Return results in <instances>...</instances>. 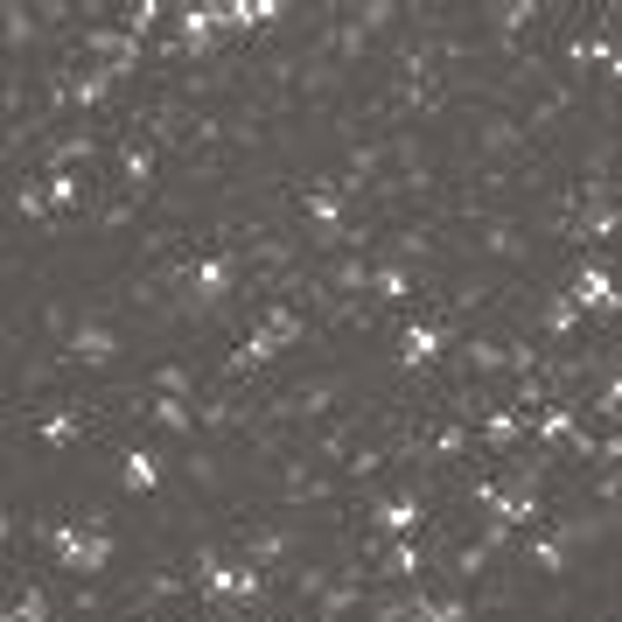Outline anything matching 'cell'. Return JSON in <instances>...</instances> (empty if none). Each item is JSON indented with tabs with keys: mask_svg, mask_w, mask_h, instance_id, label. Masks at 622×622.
Masks as SVG:
<instances>
[{
	"mask_svg": "<svg viewBox=\"0 0 622 622\" xmlns=\"http://www.w3.org/2000/svg\"><path fill=\"white\" fill-rule=\"evenodd\" d=\"M518 427H524L518 412H489V420H483V441H489V448H511V441H518Z\"/></svg>",
	"mask_w": 622,
	"mask_h": 622,
	"instance_id": "30bf717a",
	"label": "cell"
},
{
	"mask_svg": "<svg viewBox=\"0 0 622 622\" xmlns=\"http://www.w3.org/2000/svg\"><path fill=\"white\" fill-rule=\"evenodd\" d=\"M483 252H497V259H518L524 252V238H518V224H489V231H483Z\"/></svg>",
	"mask_w": 622,
	"mask_h": 622,
	"instance_id": "9c48e42d",
	"label": "cell"
},
{
	"mask_svg": "<svg viewBox=\"0 0 622 622\" xmlns=\"http://www.w3.org/2000/svg\"><path fill=\"white\" fill-rule=\"evenodd\" d=\"M70 357H78V364H112V357H120V336H112L105 315H91V323L70 329Z\"/></svg>",
	"mask_w": 622,
	"mask_h": 622,
	"instance_id": "6da1fadb",
	"label": "cell"
},
{
	"mask_svg": "<svg viewBox=\"0 0 622 622\" xmlns=\"http://www.w3.org/2000/svg\"><path fill=\"white\" fill-rule=\"evenodd\" d=\"M574 301H580V315H615L622 308V294H615V280H609V259L601 267H580V280H574Z\"/></svg>",
	"mask_w": 622,
	"mask_h": 622,
	"instance_id": "7a4b0ae2",
	"label": "cell"
},
{
	"mask_svg": "<svg viewBox=\"0 0 622 622\" xmlns=\"http://www.w3.org/2000/svg\"><path fill=\"white\" fill-rule=\"evenodd\" d=\"M567 559H574V545H567V539H559V532L532 545V567H539V574H567Z\"/></svg>",
	"mask_w": 622,
	"mask_h": 622,
	"instance_id": "52a82bcc",
	"label": "cell"
},
{
	"mask_svg": "<svg viewBox=\"0 0 622 622\" xmlns=\"http://www.w3.org/2000/svg\"><path fill=\"white\" fill-rule=\"evenodd\" d=\"M78 427H84V420H78V412H70V406L43 412V441H49V448H70V441H78Z\"/></svg>",
	"mask_w": 622,
	"mask_h": 622,
	"instance_id": "ba28073f",
	"label": "cell"
},
{
	"mask_svg": "<svg viewBox=\"0 0 622 622\" xmlns=\"http://www.w3.org/2000/svg\"><path fill=\"white\" fill-rule=\"evenodd\" d=\"M161 455H147V448H134V455H126V489H134V497H147V489H161Z\"/></svg>",
	"mask_w": 622,
	"mask_h": 622,
	"instance_id": "5b68a950",
	"label": "cell"
},
{
	"mask_svg": "<svg viewBox=\"0 0 622 622\" xmlns=\"http://www.w3.org/2000/svg\"><path fill=\"white\" fill-rule=\"evenodd\" d=\"M539 323H545V336H574V329H580V301H574V294H553Z\"/></svg>",
	"mask_w": 622,
	"mask_h": 622,
	"instance_id": "8992f818",
	"label": "cell"
},
{
	"mask_svg": "<svg viewBox=\"0 0 622 622\" xmlns=\"http://www.w3.org/2000/svg\"><path fill=\"white\" fill-rule=\"evenodd\" d=\"M441 343H448V336H441V329H427V323H412V329H406V343H399V364H406V371H420V364H427V357H441Z\"/></svg>",
	"mask_w": 622,
	"mask_h": 622,
	"instance_id": "277c9868",
	"label": "cell"
},
{
	"mask_svg": "<svg viewBox=\"0 0 622 622\" xmlns=\"http://www.w3.org/2000/svg\"><path fill=\"white\" fill-rule=\"evenodd\" d=\"M476 147H483L489 161H518V155H524V126H518V120H483Z\"/></svg>",
	"mask_w": 622,
	"mask_h": 622,
	"instance_id": "3957f363",
	"label": "cell"
},
{
	"mask_svg": "<svg viewBox=\"0 0 622 622\" xmlns=\"http://www.w3.org/2000/svg\"><path fill=\"white\" fill-rule=\"evenodd\" d=\"M155 420L168 433H190V406H182V399H155Z\"/></svg>",
	"mask_w": 622,
	"mask_h": 622,
	"instance_id": "8fae6325",
	"label": "cell"
}]
</instances>
